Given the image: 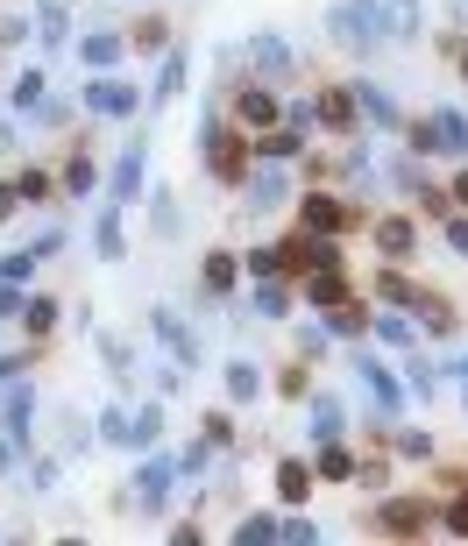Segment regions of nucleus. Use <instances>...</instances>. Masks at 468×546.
I'll return each instance as SVG.
<instances>
[{
	"instance_id": "obj_1",
	"label": "nucleus",
	"mask_w": 468,
	"mask_h": 546,
	"mask_svg": "<svg viewBox=\"0 0 468 546\" xmlns=\"http://www.w3.org/2000/svg\"><path fill=\"white\" fill-rule=\"evenodd\" d=\"M334 36H341L348 50H369V43L390 36V15L376 8V0H341V8H334Z\"/></svg>"
},
{
	"instance_id": "obj_2",
	"label": "nucleus",
	"mask_w": 468,
	"mask_h": 546,
	"mask_svg": "<svg viewBox=\"0 0 468 546\" xmlns=\"http://www.w3.org/2000/svg\"><path fill=\"white\" fill-rule=\"evenodd\" d=\"M86 107H93V114H128V107H135V93L121 86V78H100V86L86 93Z\"/></svg>"
},
{
	"instance_id": "obj_3",
	"label": "nucleus",
	"mask_w": 468,
	"mask_h": 546,
	"mask_svg": "<svg viewBox=\"0 0 468 546\" xmlns=\"http://www.w3.org/2000/svg\"><path fill=\"white\" fill-rule=\"evenodd\" d=\"M355 93H362V100H355V107H362V114H369V121H376V128H390V121H398V100H390V93H383V86H355Z\"/></svg>"
},
{
	"instance_id": "obj_4",
	"label": "nucleus",
	"mask_w": 468,
	"mask_h": 546,
	"mask_svg": "<svg viewBox=\"0 0 468 546\" xmlns=\"http://www.w3.org/2000/svg\"><path fill=\"white\" fill-rule=\"evenodd\" d=\"M433 128H440L447 156H461V149H468V128H461V114H447V107H440V114H433Z\"/></svg>"
},
{
	"instance_id": "obj_5",
	"label": "nucleus",
	"mask_w": 468,
	"mask_h": 546,
	"mask_svg": "<svg viewBox=\"0 0 468 546\" xmlns=\"http://www.w3.org/2000/svg\"><path fill=\"white\" fill-rule=\"evenodd\" d=\"M135 490H142V504L156 511V504H164V490H171V476H164V468H142V476H135Z\"/></svg>"
},
{
	"instance_id": "obj_6",
	"label": "nucleus",
	"mask_w": 468,
	"mask_h": 546,
	"mask_svg": "<svg viewBox=\"0 0 468 546\" xmlns=\"http://www.w3.org/2000/svg\"><path fill=\"white\" fill-rule=\"evenodd\" d=\"M312 433H320V440H334V433H341V405H334V398L312 405Z\"/></svg>"
},
{
	"instance_id": "obj_7",
	"label": "nucleus",
	"mask_w": 468,
	"mask_h": 546,
	"mask_svg": "<svg viewBox=\"0 0 468 546\" xmlns=\"http://www.w3.org/2000/svg\"><path fill=\"white\" fill-rule=\"evenodd\" d=\"M227 390H234V398H256V390H263V376H256L249 362H234V369H227Z\"/></svg>"
},
{
	"instance_id": "obj_8",
	"label": "nucleus",
	"mask_w": 468,
	"mask_h": 546,
	"mask_svg": "<svg viewBox=\"0 0 468 546\" xmlns=\"http://www.w3.org/2000/svg\"><path fill=\"white\" fill-rule=\"evenodd\" d=\"M135 178H142V149H128V156H121V171H114V192L128 199V192H135Z\"/></svg>"
},
{
	"instance_id": "obj_9",
	"label": "nucleus",
	"mask_w": 468,
	"mask_h": 546,
	"mask_svg": "<svg viewBox=\"0 0 468 546\" xmlns=\"http://www.w3.org/2000/svg\"><path fill=\"white\" fill-rule=\"evenodd\" d=\"M256 64H270V71H284L291 57H284V43H277V36H256Z\"/></svg>"
},
{
	"instance_id": "obj_10",
	"label": "nucleus",
	"mask_w": 468,
	"mask_h": 546,
	"mask_svg": "<svg viewBox=\"0 0 468 546\" xmlns=\"http://www.w3.org/2000/svg\"><path fill=\"white\" fill-rule=\"evenodd\" d=\"M100 256H121V220L100 213Z\"/></svg>"
},
{
	"instance_id": "obj_11",
	"label": "nucleus",
	"mask_w": 468,
	"mask_h": 546,
	"mask_svg": "<svg viewBox=\"0 0 468 546\" xmlns=\"http://www.w3.org/2000/svg\"><path fill=\"white\" fill-rule=\"evenodd\" d=\"M305 220H312V227H334L341 213H334V199H312V206H305Z\"/></svg>"
},
{
	"instance_id": "obj_12",
	"label": "nucleus",
	"mask_w": 468,
	"mask_h": 546,
	"mask_svg": "<svg viewBox=\"0 0 468 546\" xmlns=\"http://www.w3.org/2000/svg\"><path fill=\"white\" fill-rule=\"evenodd\" d=\"M8 369H15V362H0V376H8Z\"/></svg>"
}]
</instances>
